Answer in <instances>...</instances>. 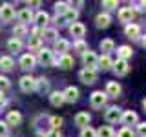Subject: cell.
<instances>
[{
  "instance_id": "cell-1",
  "label": "cell",
  "mask_w": 146,
  "mask_h": 137,
  "mask_svg": "<svg viewBox=\"0 0 146 137\" xmlns=\"http://www.w3.org/2000/svg\"><path fill=\"white\" fill-rule=\"evenodd\" d=\"M90 102H91V106H93V108H102V106H106V102H108L106 91H93V93L90 95Z\"/></svg>"
},
{
  "instance_id": "cell-2",
  "label": "cell",
  "mask_w": 146,
  "mask_h": 137,
  "mask_svg": "<svg viewBox=\"0 0 146 137\" xmlns=\"http://www.w3.org/2000/svg\"><path fill=\"white\" fill-rule=\"evenodd\" d=\"M38 62L42 64V66H53V64H55V55H53L51 49L40 48V51H38Z\"/></svg>"
},
{
  "instance_id": "cell-3",
  "label": "cell",
  "mask_w": 146,
  "mask_h": 137,
  "mask_svg": "<svg viewBox=\"0 0 146 137\" xmlns=\"http://www.w3.org/2000/svg\"><path fill=\"white\" fill-rule=\"evenodd\" d=\"M82 62H84V66L88 68V70H97L99 68V57L93 51H90V49L82 55Z\"/></svg>"
},
{
  "instance_id": "cell-4",
  "label": "cell",
  "mask_w": 146,
  "mask_h": 137,
  "mask_svg": "<svg viewBox=\"0 0 146 137\" xmlns=\"http://www.w3.org/2000/svg\"><path fill=\"white\" fill-rule=\"evenodd\" d=\"M36 88V79L31 75H24L20 79V90L24 91V93H31V91H35Z\"/></svg>"
},
{
  "instance_id": "cell-5",
  "label": "cell",
  "mask_w": 146,
  "mask_h": 137,
  "mask_svg": "<svg viewBox=\"0 0 146 137\" xmlns=\"http://www.w3.org/2000/svg\"><path fill=\"white\" fill-rule=\"evenodd\" d=\"M15 18V7L11 4H2L0 6V20L2 22H11Z\"/></svg>"
},
{
  "instance_id": "cell-6",
  "label": "cell",
  "mask_w": 146,
  "mask_h": 137,
  "mask_svg": "<svg viewBox=\"0 0 146 137\" xmlns=\"http://www.w3.org/2000/svg\"><path fill=\"white\" fill-rule=\"evenodd\" d=\"M121 117H122V112H121V108H117V106H110L106 112H104V119H106L108 122H119L121 121Z\"/></svg>"
},
{
  "instance_id": "cell-7",
  "label": "cell",
  "mask_w": 146,
  "mask_h": 137,
  "mask_svg": "<svg viewBox=\"0 0 146 137\" xmlns=\"http://www.w3.org/2000/svg\"><path fill=\"white\" fill-rule=\"evenodd\" d=\"M135 17V9L133 7H121L119 9V20L124 22V24H131V20H133Z\"/></svg>"
},
{
  "instance_id": "cell-8",
  "label": "cell",
  "mask_w": 146,
  "mask_h": 137,
  "mask_svg": "<svg viewBox=\"0 0 146 137\" xmlns=\"http://www.w3.org/2000/svg\"><path fill=\"white\" fill-rule=\"evenodd\" d=\"M121 122L126 124V128H130V124H139V115L135 112H131V110H126V112H122Z\"/></svg>"
},
{
  "instance_id": "cell-9",
  "label": "cell",
  "mask_w": 146,
  "mask_h": 137,
  "mask_svg": "<svg viewBox=\"0 0 146 137\" xmlns=\"http://www.w3.org/2000/svg\"><path fill=\"white\" fill-rule=\"evenodd\" d=\"M130 71V64H128V61H122V59H117L115 62H113V73L119 77L126 75V73Z\"/></svg>"
},
{
  "instance_id": "cell-10",
  "label": "cell",
  "mask_w": 146,
  "mask_h": 137,
  "mask_svg": "<svg viewBox=\"0 0 146 137\" xmlns=\"http://www.w3.org/2000/svg\"><path fill=\"white\" fill-rule=\"evenodd\" d=\"M79 77H80V80L84 82V84H93V82L97 80V71H95V70H88V68H84V70H80Z\"/></svg>"
},
{
  "instance_id": "cell-11",
  "label": "cell",
  "mask_w": 146,
  "mask_h": 137,
  "mask_svg": "<svg viewBox=\"0 0 146 137\" xmlns=\"http://www.w3.org/2000/svg\"><path fill=\"white\" fill-rule=\"evenodd\" d=\"M70 33H71V37H75L77 40H82V37L86 35V27H84V24H80V22H73V24H70Z\"/></svg>"
},
{
  "instance_id": "cell-12",
  "label": "cell",
  "mask_w": 146,
  "mask_h": 137,
  "mask_svg": "<svg viewBox=\"0 0 146 137\" xmlns=\"http://www.w3.org/2000/svg\"><path fill=\"white\" fill-rule=\"evenodd\" d=\"M33 20H35L36 27H40V29H46V26L49 24V15H48L46 11H38V13L33 17Z\"/></svg>"
},
{
  "instance_id": "cell-13",
  "label": "cell",
  "mask_w": 146,
  "mask_h": 137,
  "mask_svg": "<svg viewBox=\"0 0 146 137\" xmlns=\"http://www.w3.org/2000/svg\"><path fill=\"white\" fill-rule=\"evenodd\" d=\"M62 93H64V100H66V102H75V100L79 99V90H77L75 86H68Z\"/></svg>"
},
{
  "instance_id": "cell-14",
  "label": "cell",
  "mask_w": 146,
  "mask_h": 137,
  "mask_svg": "<svg viewBox=\"0 0 146 137\" xmlns=\"http://www.w3.org/2000/svg\"><path fill=\"white\" fill-rule=\"evenodd\" d=\"M35 62H36V59L31 53H26V55L20 57V68H24V70H31V68H35Z\"/></svg>"
},
{
  "instance_id": "cell-15",
  "label": "cell",
  "mask_w": 146,
  "mask_h": 137,
  "mask_svg": "<svg viewBox=\"0 0 146 137\" xmlns=\"http://www.w3.org/2000/svg\"><path fill=\"white\" fill-rule=\"evenodd\" d=\"M124 33H126L128 39L135 40V39H139V37H141V27L137 26V24H128L124 27Z\"/></svg>"
},
{
  "instance_id": "cell-16",
  "label": "cell",
  "mask_w": 146,
  "mask_h": 137,
  "mask_svg": "<svg viewBox=\"0 0 146 137\" xmlns=\"http://www.w3.org/2000/svg\"><path fill=\"white\" fill-rule=\"evenodd\" d=\"M31 20H33V13H31L29 7H24V9L18 11V22H20L22 26H26L27 22H31Z\"/></svg>"
},
{
  "instance_id": "cell-17",
  "label": "cell",
  "mask_w": 146,
  "mask_h": 137,
  "mask_svg": "<svg viewBox=\"0 0 146 137\" xmlns=\"http://www.w3.org/2000/svg\"><path fill=\"white\" fill-rule=\"evenodd\" d=\"M70 48L71 44L66 39H57V42H55V51H58L60 55H66V51H70Z\"/></svg>"
},
{
  "instance_id": "cell-18",
  "label": "cell",
  "mask_w": 146,
  "mask_h": 137,
  "mask_svg": "<svg viewBox=\"0 0 146 137\" xmlns=\"http://www.w3.org/2000/svg\"><path fill=\"white\" fill-rule=\"evenodd\" d=\"M119 93H121V84L115 80L108 82L106 84V95L108 97H119Z\"/></svg>"
},
{
  "instance_id": "cell-19",
  "label": "cell",
  "mask_w": 146,
  "mask_h": 137,
  "mask_svg": "<svg viewBox=\"0 0 146 137\" xmlns=\"http://www.w3.org/2000/svg\"><path fill=\"white\" fill-rule=\"evenodd\" d=\"M110 24H111V17L108 15V13H100V15H97V18H95V26L97 27H108Z\"/></svg>"
},
{
  "instance_id": "cell-20",
  "label": "cell",
  "mask_w": 146,
  "mask_h": 137,
  "mask_svg": "<svg viewBox=\"0 0 146 137\" xmlns=\"http://www.w3.org/2000/svg\"><path fill=\"white\" fill-rule=\"evenodd\" d=\"M90 119L91 117H90L88 112H79L75 115V124L80 126V128H86V126H88V122H90Z\"/></svg>"
},
{
  "instance_id": "cell-21",
  "label": "cell",
  "mask_w": 146,
  "mask_h": 137,
  "mask_svg": "<svg viewBox=\"0 0 146 137\" xmlns=\"http://www.w3.org/2000/svg\"><path fill=\"white\" fill-rule=\"evenodd\" d=\"M57 64H58V68H62V70H70V68L73 66V57H70V55H60L58 57V61H57Z\"/></svg>"
},
{
  "instance_id": "cell-22",
  "label": "cell",
  "mask_w": 146,
  "mask_h": 137,
  "mask_svg": "<svg viewBox=\"0 0 146 137\" xmlns=\"http://www.w3.org/2000/svg\"><path fill=\"white\" fill-rule=\"evenodd\" d=\"M113 68V61L110 59V55H102V57H99V70L106 71V70H111Z\"/></svg>"
},
{
  "instance_id": "cell-23",
  "label": "cell",
  "mask_w": 146,
  "mask_h": 137,
  "mask_svg": "<svg viewBox=\"0 0 146 137\" xmlns=\"http://www.w3.org/2000/svg\"><path fill=\"white\" fill-rule=\"evenodd\" d=\"M100 49L104 51V55H110L111 51H115V42L111 39H104L100 40Z\"/></svg>"
},
{
  "instance_id": "cell-24",
  "label": "cell",
  "mask_w": 146,
  "mask_h": 137,
  "mask_svg": "<svg viewBox=\"0 0 146 137\" xmlns=\"http://www.w3.org/2000/svg\"><path fill=\"white\" fill-rule=\"evenodd\" d=\"M7 124H11V126H18L22 122V115H20V112H9L7 113Z\"/></svg>"
},
{
  "instance_id": "cell-25",
  "label": "cell",
  "mask_w": 146,
  "mask_h": 137,
  "mask_svg": "<svg viewBox=\"0 0 146 137\" xmlns=\"http://www.w3.org/2000/svg\"><path fill=\"white\" fill-rule=\"evenodd\" d=\"M35 91H38V93H46V91H49V80L46 79V77L36 79V88H35Z\"/></svg>"
},
{
  "instance_id": "cell-26",
  "label": "cell",
  "mask_w": 146,
  "mask_h": 137,
  "mask_svg": "<svg viewBox=\"0 0 146 137\" xmlns=\"http://www.w3.org/2000/svg\"><path fill=\"white\" fill-rule=\"evenodd\" d=\"M49 102L53 104V106H60V104H64L66 100H64V93L62 91H53L51 95H49Z\"/></svg>"
},
{
  "instance_id": "cell-27",
  "label": "cell",
  "mask_w": 146,
  "mask_h": 137,
  "mask_svg": "<svg viewBox=\"0 0 146 137\" xmlns=\"http://www.w3.org/2000/svg\"><path fill=\"white\" fill-rule=\"evenodd\" d=\"M117 55H119V59H122V61H128V59L133 55V51H131L130 46H121V48H117Z\"/></svg>"
},
{
  "instance_id": "cell-28",
  "label": "cell",
  "mask_w": 146,
  "mask_h": 137,
  "mask_svg": "<svg viewBox=\"0 0 146 137\" xmlns=\"http://www.w3.org/2000/svg\"><path fill=\"white\" fill-rule=\"evenodd\" d=\"M13 66H15V62H13L11 57H0V70L4 71H11Z\"/></svg>"
},
{
  "instance_id": "cell-29",
  "label": "cell",
  "mask_w": 146,
  "mask_h": 137,
  "mask_svg": "<svg viewBox=\"0 0 146 137\" xmlns=\"http://www.w3.org/2000/svg\"><path fill=\"white\" fill-rule=\"evenodd\" d=\"M71 4H68V2H57L55 4V13H57V17H64L68 13V9H70Z\"/></svg>"
},
{
  "instance_id": "cell-30",
  "label": "cell",
  "mask_w": 146,
  "mask_h": 137,
  "mask_svg": "<svg viewBox=\"0 0 146 137\" xmlns=\"http://www.w3.org/2000/svg\"><path fill=\"white\" fill-rule=\"evenodd\" d=\"M42 37H44L46 40L57 42V37H58V33H57V29H55V27H46V29L42 31Z\"/></svg>"
},
{
  "instance_id": "cell-31",
  "label": "cell",
  "mask_w": 146,
  "mask_h": 137,
  "mask_svg": "<svg viewBox=\"0 0 146 137\" xmlns=\"http://www.w3.org/2000/svg\"><path fill=\"white\" fill-rule=\"evenodd\" d=\"M13 35H15V39L22 40L24 37H27V27H26V26H22V24L15 26V29H13Z\"/></svg>"
},
{
  "instance_id": "cell-32",
  "label": "cell",
  "mask_w": 146,
  "mask_h": 137,
  "mask_svg": "<svg viewBox=\"0 0 146 137\" xmlns=\"http://www.w3.org/2000/svg\"><path fill=\"white\" fill-rule=\"evenodd\" d=\"M97 137H115V132L111 126H100L97 130Z\"/></svg>"
},
{
  "instance_id": "cell-33",
  "label": "cell",
  "mask_w": 146,
  "mask_h": 137,
  "mask_svg": "<svg viewBox=\"0 0 146 137\" xmlns=\"http://www.w3.org/2000/svg\"><path fill=\"white\" fill-rule=\"evenodd\" d=\"M7 48H9V51H20L22 49V40H18V39H15V37H13V39H9L7 40Z\"/></svg>"
},
{
  "instance_id": "cell-34",
  "label": "cell",
  "mask_w": 146,
  "mask_h": 137,
  "mask_svg": "<svg viewBox=\"0 0 146 137\" xmlns=\"http://www.w3.org/2000/svg\"><path fill=\"white\" fill-rule=\"evenodd\" d=\"M73 49H75L77 53L84 55L86 51H88V44H86L84 40H75V44H73Z\"/></svg>"
},
{
  "instance_id": "cell-35",
  "label": "cell",
  "mask_w": 146,
  "mask_h": 137,
  "mask_svg": "<svg viewBox=\"0 0 146 137\" xmlns=\"http://www.w3.org/2000/svg\"><path fill=\"white\" fill-rule=\"evenodd\" d=\"M27 48H29V49H38V51H40V39H38V37H29V40H27Z\"/></svg>"
},
{
  "instance_id": "cell-36",
  "label": "cell",
  "mask_w": 146,
  "mask_h": 137,
  "mask_svg": "<svg viewBox=\"0 0 146 137\" xmlns=\"http://www.w3.org/2000/svg\"><path fill=\"white\" fill-rule=\"evenodd\" d=\"M80 137H97V130L91 126H86L80 130Z\"/></svg>"
},
{
  "instance_id": "cell-37",
  "label": "cell",
  "mask_w": 146,
  "mask_h": 137,
  "mask_svg": "<svg viewBox=\"0 0 146 137\" xmlns=\"http://www.w3.org/2000/svg\"><path fill=\"white\" fill-rule=\"evenodd\" d=\"M49 124H51V130H58L62 124V117H58V115L49 117Z\"/></svg>"
},
{
  "instance_id": "cell-38",
  "label": "cell",
  "mask_w": 146,
  "mask_h": 137,
  "mask_svg": "<svg viewBox=\"0 0 146 137\" xmlns=\"http://www.w3.org/2000/svg\"><path fill=\"white\" fill-rule=\"evenodd\" d=\"M117 137H135V134L131 132V128H121V130L117 132Z\"/></svg>"
},
{
  "instance_id": "cell-39",
  "label": "cell",
  "mask_w": 146,
  "mask_h": 137,
  "mask_svg": "<svg viewBox=\"0 0 146 137\" xmlns=\"http://www.w3.org/2000/svg\"><path fill=\"white\" fill-rule=\"evenodd\" d=\"M9 86H11V82H9V79L7 77H4V75H0V91H6V90H9Z\"/></svg>"
},
{
  "instance_id": "cell-40",
  "label": "cell",
  "mask_w": 146,
  "mask_h": 137,
  "mask_svg": "<svg viewBox=\"0 0 146 137\" xmlns=\"http://www.w3.org/2000/svg\"><path fill=\"white\" fill-rule=\"evenodd\" d=\"M102 7H106L108 11H111V9H117L119 7V2H117V0H104Z\"/></svg>"
},
{
  "instance_id": "cell-41",
  "label": "cell",
  "mask_w": 146,
  "mask_h": 137,
  "mask_svg": "<svg viewBox=\"0 0 146 137\" xmlns=\"http://www.w3.org/2000/svg\"><path fill=\"white\" fill-rule=\"evenodd\" d=\"M137 135L146 137V122H139V124H137Z\"/></svg>"
},
{
  "instance_id": "cell-42",
  "label": "cell",
  "mask_w": 146,
  "mask_h": 137,
  "mask_svg": "<svg viewBox=\"0 0 146 137\" xmlns=\"http://www.w3.org/2000/svg\"><path fill=\"white\" fill-rule=\"evenodd\" d=\"M0 137H7V122L0 121Z\"/></svg>"
},
{
  "instance_id": "cell-43",
  "label": "cell",
  "mask_w": 146,
  "mask_h": 137,
  "mask_svg": "<svg viewBox=\"0 0 146 137\" xmlns=\"http://www.w3.org/2000/svg\"><path fill=\"white\" fill-rule=\"evenodd\" d=\"M46 137H60V132L58 130H49L48 134H46Z\"/></svg>"
},
{
  "instance_id": "cell-44",
  "label": "cell",
  "mask_w": 146,
  "mask_h": 137,
  "mask_svg": "<svg viewBox=\"0 0 146 137\" xmlns=\"http://www.w3.org/2000/svg\"><path fill=\"white\" fill-rule=\"evenodd\" d=\"M137 9H139V11H146V0H141V2L139 4H137Z\"/></svg>"
},
{
  "instance_id": "cell-45",
  "label": "cell",
  "mask_w": 146,
  "mask_h": 137,
  "mask_svg": "<svg viewBox=\"0 0 146 137\" xmlns=\"http://www.w3.org/2000/svg\"><path fill=\"white\" fill-rule=\"evenodd\" d=\"M4 104H6V95L0 91V106H4Z\"/></svg>"
},
{
  "instance_id": "cell-46",
  "label": "cell",
  "mask_w": 146,
  "mask_h": 137,
  "mask_svg": "<svg viewBox=\"0 0 146 137\" xmlns=\"http://www.w3.org/2000/svg\"><path fill=\"white\" fill-rule=\"evenodd\" d=\"M27 6H29V7H36V6H40V2H27Z\"/></svg>"
},
{
  "instance_id": "cell-47",
  "label": "cell",
  "mask_w": 146,
  "mask_h": 137,
  "mask_svg": "<svg viewBox=\"0 0 146 137\" xmlns=\"http://www.w3.org/2000/svg\"><path fill=\"white\" fill-rule=\"evenodd\" d=\"M143 46H144V48H146V35L143 37Z\"/></svg>"
},
{
  "instance_id": "cell-48",
  "label": "cell",
  "mask_w": 146,
  "mask_h": 137,
  "mask_svg": "<svg viewBox=\"0 0 146 137\" xmlns=\"http://www.w3.org/2000/svg\"><path fill=\"white\" fill-rule=\"evenodd\" d=\"M143 108H144V110H146V99H144V100H143Z\"/></svg>"
},
{
  "instance_id": "cell-49",
  "label": "cell",
  "mask_w": 146,
  "mask_h": 137,
  "mask_svg": "<svg viewBox=\"0 0 146 137\" xmlns=\"http://www.w3.org/2000/svg\"><path fill=\"white\" fill-rule=\"evenodd\" d=\"M7 137H9V135H7Z\"/></svg>"
}]
</instances>
